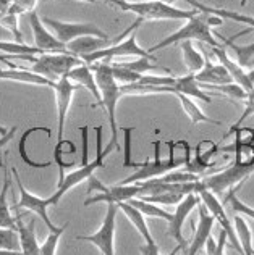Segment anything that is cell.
<instances>
[{
    "label": "cell",
    "mask_w": 254,
    "mask_h": 255,
    "mask_svg": "<svg viewBox=\"0 0 254 255\" xmlns=\"http://www.w3.org/2000/svg\"><path fill=\"white\" fill-rule=\"evenodd\" d=\"M118 6L122 11H130L138 15L143 21H157V19H190L198 15V10H182L162 0H148V2H128V0H105Z\"/></svg>",
    "instance_id": "277c9868"
},
{
    "label": "cell",
    "mask_w": 254,
    "mask_h": 255,
    "mask_svg": "<svg viewBox=\"0 0 254 255\" xmlns=\"http://www.w3.org/2000/svg\"><path fill=\"white\" fill-rule=\"evenodd\" d=\"M115 205H117V209H118V210H122V212L125 213V217L131 221L133 226L136 228L138 233L141 234L143 239L146 241V243H152L154 238H152V234H151V231H149L148 223H146V217H144V215H143L141 212H139V210H136L133 205H130L128 202H118V204H115Z\"/></svg>",
    "instance_id": "d4e9b609"
},
{
    "label": "cell",
    "mask_w": 254,
    "mask_h": 255,
    "mask_svg": "<svg viewBox=\"0 0 254 255\" xmlns=\"http://www.w3.org/2000/svg\"><path fill=\"white\" fill-rule=\"evenodd\" d=\"M141 184H115V186H105L99 181L94 174L88 178V194H94L84 200V207H89L92 204L105 202V204H118V202H128L130 199H135L141 196Z\"/></svg>",
    "instance_id": "5b68a950"
},
{
    "label": "cell",
    "mask_w": 254,
    "mask_h": 255,
    "mask_svg": "<svg viewBox=\"0 0 254 255\" xmlns=\"http://www.w3.org/2000/svg\"><path fill=\"white\" fill-rule=\"evenodd\" d=\"M198 210H199L198 226H196V231H195V238H193L191 244L188 246V251H186V255H199L201 254V251L204 249V246L207 243V239L211 238L212 226H214V223H216V218L209 213V210L206 209L203 202L198 205Z\"/></svg>",
    "instance_id": "ac0fdd59"
},
{
    "label": "cell",
    "mask_w": 254,
    "mask_h": 255,
    "mask_svg": "<svg viewBox=\"0 0 254 255\" xmlns=\"http://www.w3.org/2000/svg\"><path fill=\"white\" fill-rule=\"evenodd\" d=\"M37 0H11L8 10L5 13H15V15H21V13H31L36 8Z\"/></svg>",
    "instance_id": "ee69618b"
},
{
    "label": "cell",
    "mask_w": 254,
    "mask_h": 255,
    "mask_svg": "<svg viewBox=\"0 0 254 255\" xmlns=\"http://www.w3.org/2000/svg\"><path fill=\"white\" fill-rule=\"evenodd\" d=\"M31 63V68L26 70L57 83L60 78L68 75L75 66L84 62L79 57L71 55V53H41V55H36L32 58Z\"/></svg>",
    "instance_id": "8992f818"
},
{
    "label": "cell",
    "mask_w": 254,
    "mask_h": 255,
    "mask_svg": "<svg viewBox=\"0 0 254 255\" xmlns=\"http://www.w3.org/2000/svg\"><path fill=\"white\" fill-rule=\"evenodd\" d=\"M0 255H23L21 251H6V249H0Z\"/></svg>",
    "instance_id": "f907efd6"
},
{
    "label": "cell",
    "mask_w": 254,
    "mask_h": 255,
    "mask_svg": "<svg viewBox=\"0 0 254 255\" xmlns=\"http://www.w3.org/2000/svg\"><path fill=\"white\" fill-rule=\"evenodd\" d=\"M227 243H229V239H227V233L224 230H220V236H219V241L216 244V249H214V252L211 255H225Z\"/></svg>",
    "instance_id": "7dc6e473"
},
{
    "label": "cell",
    "mask_w": 254,
    "mask_h": 255,
    "mask_svg": "<svg viewBox=\"0 0 254 255\" xmlns=\"http://www.w3.org/2000/svg\"><path fill=\"white\" fill-rule=\"evenodd\" d=\"M102 136H104L102 126H97L96 128V158L92 160V162H89V163L81 165V168H78L75 171L65 174V178H63L62 183L57 184V191L49 197L52 205H57L60 202V199H62L70 189H73L75 186L81 184L83 181H88V178H91L96 170L105 168L104 160L107 158V155H110V153L115 150L118 145H117V142H112V140H110L109 145H107L105 149H104V139H102Z\"/></svg>",
    "instance_id": "7a4b0ae2"
},
{
    "label": "cell",
    "mask_w": 254,
    "mask_h": 255,
    "mask_svg": "<svg viewBox=\"0 0 254 255\" xmlns=\"http://www.w3.org/2000/svg\"><path fill=\"white\" fill-rule=\"evenodd\" d=\"M169 145V160H172L178 168H182L191 160V147L186 140H177V142H167Z\"/></svg>",
    "instance_id": "e575fe53"
},
{
    "label": "cell",
    "mask_w": 254,
    "mask_h": 255,
    "mask_svg": "<svg viewBox=\"0 0 254 255\" xmlns=\"http://www.w3.org/2000/svg\"><path fill=\"white\" fill-rule=\"evenodd\" d=\"M173 89H175V92L185 94V96H188L191 99H198V100H201V102H206V104L212 102V97L203 89L201 84L196 81V78L193 73H190V75H186V76H182V78H177Z\"/></svg>",
    "instance_id": "cb8c5ba5"
},
{
    "label": "cell",
    "mask_w": 254,
    "mask_h": 255,
    "mask_svg": "<svg viewBox=\"0 0 254 255\" xmlns=\"http://www.w3.org/2000/svg\"><path fill=\"white\" fill-rule=\"evenodd\" d=\"M220 24H224L222 18H219L216 15H209V13L198 11V15L186 19V23L177 32H173L169 37H164L160 42H157L156 45H152L151 49H148V52L152 53L156 50H162L165 47L180 44L183 41H198L201 44H207L209 47H220L222 44H219L216 34L211 31L212 26H220Z\"/></svg>",
    "instance_id": "6da1fadb"
},
{
    "label": "cell",
    "mask_w": 254,
    "mask_h": 255,
    "mask_svg": "<svg viewBox=\"0 0 254 255\" xmlns=\"http://www.w3.org/2000/svg\"><path fill=\"white\" fill-rule=\"evenodd\" d=\"M164 2H167V3H169V2H170V0H164Z\"/></svg>",
    "instance_id": "db71d44e"
},
{
    "label": "cell",
    "mask_w": 254,
    "mask_h": 255,
    "mask_svg": "<svg viewBox=\"0 0 254 255\" xmlns=\"http://www.w3.org/2000/svg\"><path fill=\"white\" fill-rule=\"evenodd\" d=\"M92 73L96 76V83L101 92V105L107 113V120H109V126L112 131V142H117L118 139V125H117V105L118 100L122 97L120 94V86L113 79L112 75V65L110 63H94L89 65Z\"/></svg>",
    "instance_id": "3957f363"
},
{
    "label": "cell",
    "mask_w": 254,
    "mask_h": 255,
    "mask_svg": "<svg viewBox=\"0 0 254 255\" xmlns=\"http://www.w3.org/2000/svg\"><path fill=\"white\" fill-rule=\"evenodd\" d=\"M125 57H144V58H151L152 62H157L156 55H152L148 50L141 49L136 42V31H133L130 36H126L125 41H120L117 44H113L110 47H105L102 50H96L89 53V55L81 57V60L88 65H94V63H112L115 58H125Z\"/></svg>",
    "instance_id": "52a82bcc"
},
{
    "label": "cell",
    "mask_w": 254,
    "mask_h": 255,
    "mask_svg": "<svg viewBox=\"0 0 254 255\" xmlns=\"http://www.w3.org/2000/svg\"><path fill=\"white\" fill-rule=\"evenodd\" d=\"M79 132H81V144H83V150H81V165H86L89 163L88 160V142H89V126H81L79 128Z\"/></svg>",
    "instance_id": "bcb514c9"
},
{
    "label": "cell",
    "mask_w": 254,
    "mask_h": 255,
    "mask_svg": "<svg viewBox=\"0 0 254 255\" xmlns=\"http://www.w3.org/2000/svg\"><path fill=\"white\" fill-rule=\"evenodd\" d=\"M112 75L118 86L138 83L143 76V75H138V73H133L128 68H123V66H120V65H112Z\"/></svg>",
    "instance_id": "f35d334b"
},
{
    "label": "cell",
    "mask_w": 254,
    "mask_h": 255,
    "mask_svg": "<svg viewBox=\"0 0 254 255\" xmlns=\"http://www.w3.org/2000/svg\"><path fill=\"white\" fill-rule=\"evenodd\" d=\"M29 24L32 29V37H34V47H37L42 53H68L65 44H62L50 31H47L36 11L29 13Z\"/></svg>",
    "instance_id": "e0dca14e"
},
{
    "label": "cell",
    "mask_w": 254,
    "mask_h": 255,
    "mask_svg": "<svg viewBox=\"0 0 254 255\" xmlns=\"http://www.w3.org/2000/svg\"><path fill=\"white\" fill-rule=\"evenodd\" d=\"M0 81H13V83H24V84H32V86H47L53 87V81L50 79L39 76L36 73H32L26 68H8V70H0Z\"/></svg>",
    "instance_id": "603a6c76"
},
{
    "label": "cell",
    "mask_w": 254,
    "mask_h": 255,
    "mask_svg": "<svg viewBox=\"0 0 254 255\" xmlns=\"http://www.w3.org/2000/svg\"><path fill=\"white\" fill-rule=\"evenodd\" d=\"M204 91L212 89L217 91L219 94H224L225 97H229L230 100H237V102H245L246 97H248V92H246L242 86H238L235 83H229V84H220V86H201Z\"/></svg>",
    "instance_id": "d590c367"
},
{
    "label": "cell",
    "mask_w": 254,
    "mask_h": 255,
    "mask_svg": "<svg viewBox=\"0 0 254 255\" xmlns=\"http://www.w3.org/2000/svg\"><path fill=\"white\" fill-rule=\"evenodd\" d=\"M6 132H8V129L3 128V126H0V136H3V134H6Z\"/></svg>",
    "instance_id": "816d5d0a"
},
{
    "label": "cell",
    "mask_w": 254,
    "mask_h": 255,
    "mask_svg": "<svg viewBox=\"0 0 254 255\" xmlns=\"http://www.w3.org/2000/svg\"><path fill=\"white\" fill-rule=\"evenodd\" d=\"M199 199H201V202L204 204V207L209 213L212 215L216 221L220 225V230H224L227 233V239H229L230 246L235 249L240 255H243V251H242V246H240V241H238V236H237V231H235V226H233V221L229 218V215H227L224 205L220 204V200L217 199V196H214L211 191L207 189H203L198 192Z\"/></svg>",
    "instance_id": "8fae6325"
},
{
    "label": "cell",
    "mask_w": 254,
    "mask_h": 255,
    "mask_svg": "<svg viewBox=\"0 0 254 255\" xmlns=\"http://www.w3.org/2000/svg\"><path fill=\"white\" fill-rule=\"evenodd\" d=\"M214 57L217 58V62L220 65L225 66V70L229 71V75L232 76L233 83L242 86L246 92H251L254 89V70H245L243 66H240L235 60H233L225 50V45L222 44L220 47H211Z\"/></svg>",
    "instance_id": "2e32d148"
},
{
    "label": "cell",
    "mask_w": 254,
    "mask_h": 255,
    "mask_svg": "<svg viewBox=\"0 0 254 255\" xmlns=\"http://www.w3.org/2000/svg\"><path fill=\"white\" fill-rule=\"evenodd\" d=\"M235 142L233 144H243V145H251L254 144V128H237L235 131Z\"/></svg>",
    "instance_id": "f6af8a7d"
},
{
    "label": "cell",
    "mask_w": 254,
    "mask_h": 255,
    "mask_svg": "<svg viewBox=\"0 0 254 255\" xmlns=\"http://www.w3.org/2000/svg\"><path fill=\"white\" fill-rule=\"evenodd\" d=\"M139 252H141V255H160L159 246L156 244V241H152V243H146L144 246H141L139 247Z\"/></svg>",
    "instance_id": "681fc988"
},
{
    "label": "cell",
    "mask_w": 254,
    "mask_h": 255,
    "mask_svg": "<svg viewBox=\"0 0 254 255\" xmlns=\"http://www.w3.org/2000/svg\"><path fill=\"white\" fill-rule=\"evenodd\" d=\"M173 96H177L180 104H182L185 113L188 115V118L191 120L193 125H198V123H211V125H217V126H222V122H219V120H212L206 115V113L199 109V105L193 100L191 97L185 96V94H180V92H175Z\"/></svg>",
    "instance_id": "484cf974"
},
{
    "label": "cell",
    "mask_w": 254,
    "mask_h": 255,
    "mask_svg": "<svg viewBox=\"0 0 254 255\" xmlns=\"http://www.w3.org/2000/svg\"><path fill=\"white\" fill-rule=\"evenodd\" d=\"M237 191L235 189H232L229 194H227V197H225V204H229L230 205V209L238 213V215H245V217H248L251 220H254V209L250 205H246L245 202H242L238 197H237Z\"/></svg>",
    "instance_id": "ab89813d"
},
{
    "label": "cell",
    "mask_w": 254,
    "mask_h": 255,
    "mask_svg": "<svg viewBox=\"0 0 254 255\" xmlns=\"http://www.w3.org/2000/svg\"><path fill=\"white\" fill-rule=\"evenodd\" d=\"M154 149H156V158L154 160H146L141 162L139 168L130 174L128 178H125L122 183L118 184H136V183H143V181H149L154 178H159L162 174L173 171V170H180L178 166L172 162V160H162L160 158V152H159V142H154Z\"/></svg>",
    "instance_id": "5bb4252c"
},
{
    "label": "cell",
    "mask_w": 254,
    "mask_h": 255,
    "mask_svg": "<svg viewBox=\"0 0 254 255\" xmlns=\"http://www.w3.org/2000/svg\"><path fill=\"white\" fill-rule=\"evenodd\" d=\"M195 78L201 86H220V84L233 83V79L229 75V71L225 70V66L220 65L219 62L212 63L209 58H206L204 68L201 71H198Z\"/></svg>",
    "instance_id": "7402d4cb"
},
{
    "label": "cell",
    "mask_w": 254,
    "mask_h": 255,
    "mask_svg": "<svg viewBox=\"0 0 254 255\" xmlns=\"http://www.w3.org/2000/svg\"><path fill=\"white\" fill-rule=\"evenodd\" d=\"M243 104H245L243 115L238 118V122H237L235 125H232V126H230V129H229V132L225 134V137L232 136L233 131H235L237 128H240V126H242V125L246 122V118H250L251 115H254V89H253L251 92H248V97H246V100H245Z\"/></svg>",
    "instance_id": "7bdbcfd3"
},
{
    "label": "cell",
    "mask_w": 254,
    "mask_h": 255,
    "mask_svg": "<svg viewBox=\"0 0 254 255\" xmlns=\"http://www.w3.org/2000/svg\"><path fill=\"white\" fill-rule=\"evenodd\" d=\"M139 199L146 200V202L157 204V205H178L185 199V194H182V192H162V194H156V196H143Z\"/></svg>",
    "instance_id": "74e56055"
},
{
    "label": "cell",
    "mask_w": 254,
    "mask_h": 255,
    "mask_svg": "<svg viewBox=\"0 0 254 255\" xmlns=\"http://www.w3.org/2000/svg\"><path fill=\"white\" fill-rule=\"evenodd\" d=\"M217 37L220 39V42H222L225 47H230V49L233 50V53H235V62L240 66L246 68V66L251 63V60L254 57V42H251L248 45H237L232 39H224L220 36H217Z\"/></svg>",
    "instance_id": "836d02e7"
},
{
    "label": "cell",
    "mask_w": 254,
    "mask_h": 255,
    "mask_svg": "<svg viewBox=\"0 0 254 255\" xmlns=\"http://www.w3.org/2000/svg\"><path fill=\"white\" fill-rule=\"evenodd\" d=\"M118 209L115 204H107V212L99 231L88 236H76L78 241H88L94 244L102 255H115V225Z\"/></svg>",
    "instance_id": "30bf717a"
},
{
    "label": "cell",
    "mask_w": 254,
    "mask_h": 255,
    "mask_svg": "<svg viewBox=\"0 0 254 255\" xmlns=\"http://www.w3.org/2000/svg\"><path fill=\"white\" fill-rule=\"evenodd\" d=\"M78 2H88V3H96V0H78Z\"/></svg>",
    "instance_id": "f5cc1de1"
},
{
    "label": "cell",
    "mask_w": 254,
    "mask_h": 255,
    "mask_svg": "<svg viewBox=\"0 0 254 255\" xmlns=\"http://www.w3.org/2000/svg\"><path fill=\"white\" fill-rule=\"evenodd\" d=\"M37 131H44V132H47V136H50L52 131H50V128H41V126H34V128H28L23 134H21V137H19L18 140V153H19V158L23 160V162L31 166V168H47V166L52 165V162H36V160H32L29 157V153H28V149H26V145H28V139L32 132H37Z\"/></svg>",
    "instance_id": "83f0119b"
},
{
    "label": "cell",
    "mask_w": 254,
    "mask_h": 255,
    "mask_svg": "<svg viewBox=\"0 0 254 255\" xmlns=\"http://www.w3.org/2000/svg\"><path fill=\"white\" fill-rule=\"evenodd\" d=\"M115 65L123 66V68H128L133 73H138V75H144L146 71H154V70H162L165 73H170L169 68H165V66L152 62L151 58H144V57L133 58V60H130V62H126V60H120V62Z\"/></svg>",
    "instance_id": "1f68e13d"
},
{
    "label": "cell",
    "mask_w": 254,
    "mask_h": 255,
    "mask_svg": "<svg viewBox=\"0 0 254 255\" xmlns=\"http://www.w3.org/2000/svg\"><path fill=\"white\" fill-rule=\"evenodd\" d=\"M0 52L3 55L15 57L16 60H24V62H32L36 55H41V50L34 45H26L23 42H5L0 41Z\"/></svg>",
    "instance_id": "4316f807"
},
{
    "label": "cell",
    "mask_w": 254,
    "mask_h": 255,
    "mask_svg": "<svg viewBox=\"0 0 254 255\" xmlns=\"http://www.w3.org/2000/svg\"><path fill=\"white\" fill-rule=\"evenodd\" d=\"M11 174H13V178H15V181H16V186H18V191H19V200H18V204L15 205V209L16 210L26 209L29 212H34L36 215H39V218H42L45 226L49 228V231H55L57 226L50 221L49 213H47V209L52 205L50 199L37 197V196H34V194H31L28 189H26V187L23 186V183H21V178H19V174H18L15 166H11Z\"/></svg>",
    "instance_id": "7c38bea8"
},
{
    "label": "cell",
    "mask_w": 254,
    "mask_h": 255,
    "mask_svg": "<svg viewBox=\"0 0 254 255\" xmlns=\"http://www.w3.org/2000/svg\"><path fill=\"white\" fill-rule=\"evenodd\" d=\"M66 78H68L73 84L86 87V89L89 91L91 96H94L96 104L92 105V107H99V105H101V92H99L94 73H92L91 66L88 63H81V65L75 66V68H73L68 73V75H66Z\"/></svg>",
    "instance_id": "44dd1931"
},
{
    "label": "cell",
    "mask_w": 254,
    "mask_h": 255,
    "mask_svg": "<svg viewBox=\"0 0 254 255\" xmlns=\"http://www.w3.org/2000/svg\"><path fill=\"white\" fill-rule=\"evenodd\" d=\"M76 87L78 86L73 84L66 76L60 78L52 87L53 92H55V102H57V142L63 140L66 117H68V110Z\"/></svg>",
    "instance_id": "9a60e30c"
},
{
    "label": "cell",
    "mask_w": 254,
    "mask_h": 255,
    "mask_svg": "<svg viewBox=\"0 0 254 255\" xmlns=\"http://www.w3.org/2000/svg\"><path fill=\"white\" fill-rule=\"evenodd\" d=\"M254 173V163L251 165H242V163H233L229 168H225L219 173H214L207 178H201V183L204 189L211 191L214 196L224 194L225 191H232L235 187L242 186L246 178H250Z\"/></svg>",
    "instance_id": "ba28073f"
},
{
    "label": "cell",
    "mask_w": 254,
    "mask_h": 255,
    "mask_svg": "<svg viewBox=\"0 0 254 255\" xmlns=\"http://www.w3.org/2000/svg\"><path fill=\"white\" fill-rule=\"evenodd\" d=\"M180 44H182V53H183L185 66L188 68L190 73L196 75L198 71H201L204 68L206 57L196 49L195 44H193V41H183V42H180Z\"/></svg>",
    "instance_id": "f546056e"
},
{
    "label": "cell",
    "mask_w": 254,
    "mask_h": 255,
    "mask_svg": "<svg viewBox=\"0 0 254 255\" xmlns=\"http://www.w3.org/2000/svg\"><path fill=\"white\" fill-rule=\"evenodd\" d=\"M10 184H11V179L8 176V171L5 170L3 186H2V191H0V228H6V230L16 231V218L11 217L8 200H6V194H8Z\"/></svg>",
    "instance_id": "f1b7e54d"
},
{
    "label": "cell",
    "mask_w": 254,
    "mask_h": 255,
    "mask_svg": "<svg viewBox=\"0 0 254 255\" xmlns=\"http://www.w3.org/2000/svg\"><path fill=\"white\" fill-rule=\"evenodd\" d=\"M128 204L135 207L136 210L141 212L144 217H154V218H162L165 220L167 223L172 220V213H169L167 210H164L162 207L157 205V204H152V202H146V200L135 197V199H130Z\"/></svg>",
    "instance_id": "d6a6232c"
},
{
    "label": "cell",
    "mask_w": 254,
    "mask_h": 255,
    "mask_svg": "<svg viewBox=\"0 0 254 255\" xmlns=\"http://www.w3.org/2000/svg\"><path fill=\"white\" fill-rule=\"evenodd\" d=\"M199 204H201V199H199L198 194H188V196H185V199L177 205L175 213H172V220L169 221L167 236L177 241L180 251H185L186 247L190 246L188 241L183 238V225H185V220L188 218V215L195 210Z\"/></svg>",
    "instance_id": "4fadbf2b"
},
{
    "label": "cell",
    "mask_w": 254,
    "mask_h": 255,
    "mask_svg": "<svg viewBox=\"0 0 254 255\" xmlns=\"http://www.w3.org/2000/svg\"><path fill=\"white\" fill-rule=\"evenodd\" d=\"M136 128H122L123 131V166L125 168H139V162H135L131 157V142H133V132H135Z\"/></svg>",
    "instance_id": "8d00e7d4"
},
{
    "label": "cell",
    "mask_w": 254,
    "mask_h": 255,
    "mask_svg": "<svg viewBox=\"0 0 254 255\" xmlns=\"http://www.w3.org/2000/svg\"><path fill=\"white\" fill-rule=\"evenodd\" d=\"M0 16H2V13H0Z\"/></svg>",
    "instance_id": "11a10c76"
},
{
    "label": "cell",
    "mask_w": 254,
    "mask_h": 255,
    "mask_svg": "<svg viewBox=\"0 0 254 255\" xmlns=\"http://www.w3.org/2000/svg\"><path fill=\"white\" fill-rule=\"evenodd\" d=\"M113 44H117L115 41L112 42V37L109 39H104V37H96V36H83V37H78L75 41L68 42L66 47V52L71 53L75 57H84V55H89V53L96 52V50H102L105 47H110Z\"/></svg>",
    "instance_id": "d6986e66"
},
{
    "label": "cell",
    "mask_w": 254,
    "mask_h": 255,
    "mask_svg": "<svg viewBox=\"0 0 254 255\" xmlns=\"http://www.w3.org/2000/svg\"><path fill=\"white\" fill-rule=\"evenodd\" d=\"M233 226H235L237 236L240 241V246H242L243 255H254V247H253V231L250 225L246 223L243 215H237L233 218Z\"/></svg>",
    "instance_id": "4dcf8cb0"
},
{
    "label": "cell",
    "mask_w": 254,
    "mask_h": 255,
    "mask_svg": "<svg viewBox=\"0 0 254 255\" xmlns=\"http://www.w3.org/2000/svg\"><path fill=\"white\" fill-rule=\"evenodd\" d=\"M42 23L47 24L52 29V34L65 45L83 36H96V37H104V39L110 37L107 32H104L101 28H97V26L92 23H66V21H58V19L47 18V16L42 18Z\"/></svg>",
    "instance_id": "9c48e42d"
},
{
    "label": "cell",
    "mask_w": 254,
    "mask_h": 255,
    "mask_svg": "<svg viewBox=\"0 0 254 255\" xmlns=\"http://www.w3.org/2000/svg\"><path fill=\"white\" fill-rule=\"evenodd\" d=\"M16 233L19 238V251L23 255H41V244L36 238V220L24 225L21 217H16Z\"/></svg>",
    "instance_id": "ffe728a7"
},
{
    "label": "cell",
    "mask_w": 254,
    "mask_h": 255,
    "mask_svg": "<svg viewBox=\"0 0 254 255\" xmlns=\"http://www.w3.org/2000/svg\"><path fill=\"white\" fill-rule=\"evenodd\" d=\"M66 226H68V225H63V226L57 228L55 231H50V234L45 238V241L41 244V255H55L60 236H62L63 231L66 230Z\"/></svg>",
    "instance_id": "60d3db41"
},
{
    "label": "cell",
    "mask_w": 254,
    "mask_h": 255,
    "mask_svg": "<svg viewBox=\"0 0 254 255\" xmlns=\"http://www.w3.org/2000/svg\"><path fill=\"white\" fill-rule=\"evenodd\" d=\"M0 249L19 251L18 233L13 230H6V228H0Z\"/></svg>",
    "instance_id": "b9f144b4"
},
{
    "label": "cell",
    "mask_w": 254,
    "mask_h": 255,
    "mask_svg": "<svg viewBox=\"0 0 254 255\" xmlns=\"http://www.w3.org/2000/svg\"><path fill=\"white\" fill-rule=\"evenodd\" d=\"M16 128L18 126H11L10 129H8V132L3 134V136L0 137V168L3 166V163H2V149L13 139V136H15V132H16Z\"/></svg>",
    "instance_id": "c3c4849f"
}]
</instances>
